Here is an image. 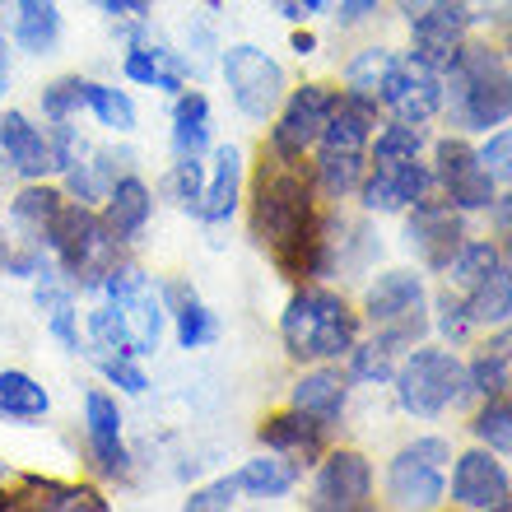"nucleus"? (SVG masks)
Instances as JSON below:
<instances>
[{
  "instance_id": "nucleus-46",
  "label": "nucleus",
  "mask_w": 512,
  "mask_h": 512,
  "mask_svg": "<svg viewBox=\"0 0 512 512\" xmlns=\"http://www.w3.org/2000/svg\"><path fill=\"white\" fill-rule=\"evenodd\" d=\"M480 163L489 168V177H494V182L512 187V126L508 122L489 131V140L480 145Z\"/></svg>"
},
{
  "instance_id": "nucleus-45",
  "label": "nucleus",
  "mask_w": 512,
  "mask_h": 512,
  "mask_svg": "<svg viewBox=\"0 0 512 512\" xmlns=\"http://www.w3.org/2000/svg\"><path fill=\"white\" fill-rule=\"evenodd\" d=\"M94 364H98V373H103L117 391H126V396H145L149 391V378H145V368H140L135 354H94Z\"/></svg>"
},
{
  "instance_id": "nucleus-49",
  "label": "nucleus",
  "mask_w": 512,
  "mask_h": 512,
  "mask_svg": "<svg viewBox=\"0 0 512 512\" xmlns=\"http://www.w3.org/2000/svg\"><path fill=\"white\" fill-rule=\"evenodd\" d=\"M94 5L112 24H135V19H149V10H154V0H94Z\"/></svg>"
},
{
  "instance_id": "nucleus-4",
  "label": "nucleus",
  "mask_w": 512,
  "mask_h": 512,
  "mask_svg": "<svg viewBox=\"0 0 512 512\" xmlns=\"http://www.w3.org/2000/svg\"><path fill=\"white\" fill-rule=\"evenodd\" d=\"M122 247L126 243L108 229V219L98 215L94 205L66 201V210H61V219H56V229H52L47 252H52V261L61 266V275H66L75 289L98 294V284L108 280V270L122 261Z\"/></svg>"
},
{
  "instance_id": "nucleus-5",
  "label": "nucleus",
  "mask_w": 512,
  "mask_h": 512,
  "mask_svg": "<svg viewBox=\"0 0 512 512\" xmlns=\"http://www.w3.org/2000/svg\"><path fill=\"white\" fill-rule=\"evenodd\" d=\"M391 382H396L401 410L415 419H443L447 410H461L475 396L466 364L452 350H438V345H415L396 364Z\"/></svg>"
},
{
  "instance_id": "nucleus-8",
  "label": "nucleus",
  "mask_w": 512,
  "mask_h": 512,
  "mask_svg": "<svg viewBox=\"0 0 512 512\" xmlns=\"http://www.w3.org/2000/svg\"><path fill=\"white\" fill-rule=\"evenodd\" d=\"M452 461L447 438H415L387 466V503L391 508H438L447 499L443 466Z\"/></svg>"
},
{
  "instance_id": "nucleus-2",
  "label": "nucleus",
  "mask_w": 512,
  "mask_h": 512,
  "mask_svg": "<svg viewBox=\"0 0 512 512\" xmlns=\"http://www.w3.org/2000/svg\"><path fill=\"white\" fill-rule=\"evenodd\" d=\"M443 108L466 135H489L512 122V61L489 42H461L443 70Z\"/></svg>"
},
{
  "instance_id": "nucleus-10",
  "label": "nucleus",
  "mask_w": 512,
  "mask_h": 512,
  "mask_svg": "<svg viewBox=\"0 0 512 512\" xmlns=\"http://www.w3.org/2000/svg\"><path fill=\"white\" fill-rule=\"evenodd\" d=\"M336 94L340 89H326V84H303V89H289L284 103L275 108L270 117V159H284V163H303L308 149H317L322 140V126L336 108Z\"/></svg>"
},
{
  "instance_id": "nucleus-37",
  "label": "nucleus",
  "mask_w": 512,
  "mask_h": 512,
  "mask_svg": "<svg viewBox=\"0 0 512 512\" xmlns=\"http://www.w3.org/2000/svg\"><path fill=\"white\" fill-rule=\"evenodd\" d=\"M471 433H475V443H480V447L512 457V396H508V391L485 396L480 415L471 419Z\"/></svg>"
},
{
  "instance_id": "nucleus-57",
  "label": "nucleus",
  "mask_w": 512,
  "mask_h": 512,
  "mask_svg": "<svg viewBox=\"0 0 512 512\" xmlns=\"http://www.w3.org/2000/svg\"><path fill=\"white\" fill-rule=\"evenodd\" d=\"M499 52L512 61V10H508V24H503V47H499Z\"/></svg>"
},
{
  "instance_id": "nucleus-44",
  "label": "nucleus",
  "mask_w": 512,
  "mask_h": 512,
  "mask_svg": "<svg viewBox=\"0 0 512 512\" xmlns=\"http://www.w3.org/2000/svg\"><path fill=\"white\" fill-rule=\"evenodd\" d=\"M168 196H173L182 210H201V196H205V163L201 159H173L168 168Z\"/></svg>"
},
{
  "instance_id": "nucleus-32",
  "label": "nucleus",
  "mask_w": 512,
  "mask_h": 512,
  "mask_svg": "<svg viewBox=\"0 0 512 512\" xmlns=\"http://www.w3.org/2000/svg\"><path fill=\"white\" fill-rule=\"evenodd\" d=\"M368 173V154H350V149H322L317 145V163H312V182L326 201H345L350 191H359Z\"/></svg>"
},
{
  "instance_id": "nucleus-43",
  "label": "nucleus",
  "mask_w": 512,
  "mask_h": 512,
  "mask_svg": "<svg viewBox=\"0 0 512 512\" xmlns=\"http://www.w3.org/2000/svg\"><path fill=\"white\" fill-rule=\"evenodd\" d=\"M429 312H433V326H438L452 345H461V340L475 336V322H471V312H466V298H461L457 289H443V294L429 303Z\"/></svg>"
},
{
  "instance_id": "nucleus-42",
  "label": "nucleus",
  "mask_w": 512,
  "mask_h": 512,
  "mask_svg": "<svg viewBox=\"0 0 512 512\" xmlns=\"http://www.w3.org/2000/svg\"><path fill=\"white\" fill-rule=\"evenodd\" d=\"M350 359V368H345V378H350V387H359V382H373V387H382V382H391V373H396V354L387 350V345H378V340H354V350L345 354Z\"/></svg>"
},
{
  "instance_id": "nucleus-29",
  "label": "nucleus",
  "mask_w": 512,
  "mask_h": 512,
  "mask_svg": "<svg viewBox=\"0 0 512 512\" xmlns=\"http://www.w3.org/2000/svg\"><path fill=\"white\" fill-rule=\"evenodd\" d=\"M238 489L252 494V499H284V494H294V485L303 480V466L280 452H261V457L243 461L238 471H233Z\"/></svg>"
},
{
  "instance_id": "nucleus-41",
  "label": "nucleus",
  "mask_w": 512,
  "mask_h": 512,
  "mask_svg": "<svg viewBox=\"0 0 512 512\" xmlns=\"http://www.w3.org/2000/svg\"><path fill=\"white\" fill-rule=\"evenodd\" d=\"M396 61H401V52H391V47H364V52H359L350 66H345V84H350L354 94L378 98Z\"/></svg>"
},
{
  "instance_id": "nucleus-25",
  "label": "nucleus",
  "mask_w": 512,
  "mask_h": 512,
  "mask_svg": "<svg viewBox=\"0 0 512 512\" xmlns=\"http://www.w3.org/2000/svg\"><path fill=\"white\" fill-rule=\"evenodd\" d=\"M98 215L108 219V229L117 233L126 247H131V243H140V238H145L149 219H154V191H149L135 173H126V177H117V182H112V191L103 196V210H98Z\"/></svg>"
},
{
  "instance_id": "nucleus-30",
  "label": "nucleus",
  "mask_w": 512,
  "mask_h": 512,
  "mask_svg": "<svg viewBox=\"0 0 512 512\" xmlns=\"http://www.w3.org/2000/svg\"><path fill=\"white\" fill-rule=\"evenodd\" d=\"M52 410V391L24 368H0V419L5 424H38Z\"/></svg>"
},
{
  "instance_id": "nucleus-17",
  "label": "nucleus",
  "mask_w": 512,
  "mask_h": 512,
  "mask_svg": "<svg viewBox=\"0 0 512 512\" xmlns=\"http://www.w3.org/2000/svg\"><path fill=\"white\" fill-rule=\"evenodd\" d=\"M466 33H471V14H466V5H461V0H438L433 10H424L419 19H410V56L443 75V70L452 66V56L461 52Z\"/></svg>"
},
{
  "instance_id": "nucleus-14",
  "label": "nucleus",
  "mask_w": 512,
  "mask_h": 512,
  "mask_svg": "<svg viewBox=\"0 0 512 512\" xmlns=\"http://www.w3.org/2000/svg\"><path fill=\"white\" fill-rule=\"evenodd\" d=\"M378 103L391 112V122H410V126H429L443 112V75L429 70L415 56H401L391 66L387 84H382Z\"/></svg>"
},
{
  "instance_id": "nucleus-23",
  "label": "nucleus",
  "mask_w": 512,
  "mask_h": 512,
  "mask_svg": "<svg viewBox=\"0 0 512 512\" xmlns=\"http://www.w3.org/2000/svg\"><path fill=\"white\" fill-rule=\"evenodd\" d=\"M289 405L303 410V415H312V419H322L326 429H331V424L345 419V405H350V378L331 364H312L308 373L294 382Z\"/></svg>"
},
{
  "instance_id": "nucleus-18",
  "label": "nucleus",
  "mask_w": 512,
  "mask_h": 512,
  "mask_svg": "<svg viewBox=\"0 0 512 512\" xmlns=\"http://www.w3.org/2000/svg\"><path fill=\"white\" fill-rule=\"evenodd\" d=\"M84 438H89L94 466L108 480H126L131 475V452H126V438H122V405L103 387L84 391Z\"/></svg>"
},
{
  "instance_id": "nucleus-51",
  "label": "nucleus",
  "mask_w": 512,
  "mask_h": 512,
  "mask_svg": "<svg viewBox=\"0 0 512 512\" xmlns=\"http://www.w3.org/2000/svg\"><path fill=\"white\" fill-rule=\"evenodd\" d=\"M489 219H494V233H499V247L512 252V191H503V196L489 201Z\"/></svg>"
},
{
  "instance_id": "nucleus-47",
  "label": "nucleus",
  "mask_w": 512,
  "mask_h": 512,
  "mask_svg": "<svg viewBox=\"0 0 512 512\" xmlns=\"http://www.w3.org/2000/svg\"><path fill=\"white\" fill-rule=\"evenodd\" d=\"M47 140H52V173H70V168L89 154L84 135L75 131L70 122H52V126H47Z\"/></svg>"
},
{
  "instance_id": "nucleus-26",
  "label": "nucleus",
  "mask_w": 512,
  "mask_h": 512,
  "mask_svg": "<svg viewBox=\"0 0 512 512\" xmlns=\"http://www.w3.org/2000/svg\"><path fill=\"white\" fill-rule=\"evenodd\" d=\"M163 294V308H168V317H173V336L182 350H205V345H215L219 340V317L210 312V303H205L191 284H168V289H159Z\"/></svg>"
},
{
  "instance_id": "nucleus-16",
  "label": "nucleus",
  "mask_w": 512,
  "mask_h": 512,
  "mask_svg": "<svg viewBox=\"0 0 512 512\" xmlns=\"http://www.w3.org/2000/svg\"><path fill=\"white\" fill-rule=\"evenodd\" d=\"M452 503L466 512L512 508V480L489 447H471V452L457 457V466H452Z\"/></svg>"
},
{
  "instance_id": "nucleus-19",
  "label": "nucleus",
  "mask_w": 512,
  "mask_h": 512,
  "mask_svg": "<svg viewBox=\"0 0 512 512\" xmlns=\"http://www.w3.org/2000/svg\"><path fill=\"white\" fill-rule=\"evenodd\" d=\"M0 163L24 182H42L52 173V140L19 108H0Z\"/></svg>"
},
{
  "instance_id": "nucleus-24",
  "label": "nucleus",
  "mask_w": 512,
  "mask_h": 512,
  "mask_svg": "<svg viewBox=\"0 0 512 512\" xmlns=\"http://www.w3.org/2000/svg\"><path fill=\"white\" fill-rule=\"evenodd\" d=\"M66 191L61 187H47V182H24L19 196L10 201V224L19 229V243H38L47 247L52 243V229L61 210H66Z\"/></svg>"
},
{
  "instance_id": "nucleus-21",
  "label": "nucleus",
  "mask_w": 512,
  "mask_h": 512,
  "mask_svg": "<svg viewBox=\"0 0 512 512\" xmlns=\"http://www.w3.org/2000/svg\"><path fill=\"white\" fill-rule=\"evenodd\" d=\"M261 447L266 452H280V457L298 461V466H312V461L326 452V424L322 419L303 415V410H280V415H266L261 419V429H256Z\"/></svg>"
},
{
  "instance_id": "nucleus-9",
  "label": "nucleus",
  "mask_w": 512,
  "mask_h": 512,
  "mask_svg": "<svg viewBox=\"0 0 512 512\" xmlns=\"http://www.w3.org/2000/svg\"><path fill=\"white\" fill-rule=\"evenodd\" d=\"M98 294L122 308L126 331H131V345L140 359L159 350L163 326H168V308H163L159 284L149 280L145 270L135 266V261H117V266L108 270V280L98 284Z\"/></svg>"
},
{
  "instance_id": "nucleus-27",
  "label": "nucleus",
  "mask_w": 512,
  "mask_h": 512,
  "mask_svg": "<svg viewBox=\"0 0 512 512\" xmlns=\"http://www.w3.org/2000/svg\"><path fill=\"white\" fill-rule=\"evenodd\" d=\"M210 98L201 89H182L173 98V159H205V149H210Z\"/></svg>"
},
{
  "instance_id": "nucleus-22",
  "label": "nucleus",
  "mask_w": 512,
  "mask_h": 512,
  "mask_svg": "<svg viewBox=\"0 0 512 512\" xmlns=\"http://www.w3.org/2000/svg\"><path fill=\"white\" fill-rule=\"evenodd\" d=\"M238 205H243V149L215 145L210 149V168H205V196H201L196 219L224 224V219H233Z\"/></svg>"
},
{
  "instance_id": "nucleus-52",
  "label": "nucleus",
  "mask_w": 512,
  "mask_h": 512,
  "mask_svg": "<svg viewBox=\"0 0 512 512\" xmlns=\"http://www.w3.org/2000/svg\"><path fill=\"white\" fill-rule=\"evenodd\" d=\"M378 5H382V0H340V14H336V19L345 28H354V24H364L368 14H378Z\"/></svg>"
},
{
  "instance_id": "nucleus-48",
  "label": "nucleus",
  "mask_w": 512,
  "mask_h": 512,
  "mask_svg": "<svg viewBox=\"0 0 512 512\" xmlns=\"http://www.w3.org/2000/svg\"><path fill=\"white\" fill-rule=\"evenodd\" d=\"M238 494H243V489H238V480H233V475H224V480H215V485L191 489L182 508H187V512H229L233 503H238Z\"/></svg>"
},
{
  "instance_id": "nucleus-3",
  "label": "nucleus",
  "mask_w": 512,
  "mask_h": 512,
  "mask_svg": "<svg viewBox=\"0 0 512 512\" xmlns=\"http://www.w3.org/2000/svg\"><path fill=\"white\" fill-rule=\"evenodd\" d=\"M359 312L336 294V289H322V284H298L294 298L284 303L280 317V340L284 354L294 364H336L354 350L359 340Z\"/></svg>"
},
{
  "instance_id": "nucleus-6",
  "label": "nucleus",
  "mask_w": 512,
  "mask_h": 512,
  "mask_svg": "<svg viewBox=\"0 0 512 512\" xmlns=\"http://www.w3.org/2000/svg\"><path fill=\"white\" fill-rule=\"evenodd\" d=\"M364 322L373 331V340L387 345L391 354L415 350L419 340L433 331L424 280H419L415 270H382L364 294Z\"/></svg>"
},
{
  "instance_id": "nucleus-20",
  "label": "nucleus",
  "mask_w": 512,
  "mask_h": 512,
  "mask_svg": "<svg viewBox=\"0 0 512 512\" xmlns=\"http://www.w3.org/2000/svg\"><path fill=\"white\" fill-rule=\"evenodd\" d=\"M122 75L131 84H140V89H159V94H182L187 89V75H196V66H191L182 52H173V47H163V42H126V56H122Z\"/></svg>"
},
{
  "instance_id": "nucleus-31",
  "label": "nucleus",
  "mask_w": 512,
  "mask_h": 512,
  "mask_svg": "<svg viewBox=\"0 0 512 512\" xmlns=\"http://www.w3.org/2000/svg\"><path fill=\"white\" fill-rule=\"evenodd\" d=\"M461 298H466V312H471L475 331H480V326H489V331H494V326H508L512 322V261L508 256Z\"/></svg>"
},
{
  "instance_id": "nucleus-36",
  "label": "nucleus",
  "mask_w": 512,
  "mask_h": 512,
  "mask_svg": "<svg viewBox=\"0 0 512 512\" xmlns=\"http://www.w3.org/2000/svg\"><path fill=\"white\" fill-rule=\"evenodd\" d=\"M84 108L98 117V126H108V131L117 135H131L135 122H140V112H135L131 94L126 89H117V84H98L89 80V94H84Z\"/></svg>"
},
{
  "instance_id": "nucleus-15",
  "label": "nucleus",
  "mask_w": 512,
  "mask_h": 512,
  "mask_svg": "<svg viewBox=\"0 0 512 512\" xmlns=\"http://www.w3.org/2000/svg\"><path fill=\"white\" fill-rule=\"evenodd\" d=\"M433 191V168L424 159H396V163H368L359 182V201L368 215H396L424 201Z\"/></svg>"
},
{
  "instance_id": "nucleus-28",
  "label": "nucleus",
  "mask_w": 512,
  "mask_h": 512,
  "mask_svg": "<svg viewBox=\"0 0 512 512\" xmlns=\"http://www.w3.org/2000/svg\"><path fill=\"white\" fill-rule=\"evenodd\" d=\"M14 42L28 56H47L61 42V0H14Z\"/></svg>"
},
{
  "instance_id": "nucleus-33",
  "label": "nucleus",
  "mask_w": 512,
  "mask_h": 512,
  "mask_svg": "<svg viewBox=\"0 0 512 512\" xmlns=\"http://www.w3.org/2000/svg\"><path fill=\"white\" fill-rule=\"evenodd\" d=\"M466 373H471L475 396H499V391H508L512 387V331L485 340V345L475 350V359L466 364Z\"/></svg>"
},
{
  "instance_id": "nucleus-34",
  "label": "nucleus",
  "mask_w": 512,
  "mask_h": 512,
  "mask_svg": "<svg viewBox=\"0 0 512 512\" xmlns=\"http://www.w3.org/2000/svg\"><path fill=\"white\" fill-rule=\"evenodd\" d=\"M503 261V247L499 243H485V238H466L461 243V252L447 261V289H457V294H466V289H475V284L485 280L489 270Z\"/></svg>"
},
{
  "instance_id": "nucleus-58",
  "label": "nucleus",
  "mask_w": 512,
  "mask_h": 512,
  "mask_svg": "<svg viewBox=\"0 0 512 512\" xmlns=\"http://www.w3.org/2000/svg\"><path fill=\"white\" fill-rule=\"evenodd\" d=\"M5 89H10V75H0V108H5Z\"/></svg>"
},
{
  "instance_id": "nucleus-56",
  "label": "nucleus",
  "mask_w": 512,
  "mask_h": 512,
  "mask_svg": "<svg viewBox=\"0 0 512 512\" xmlns=\"http://www.w3.org/2000/svg\"><path fill=\"white\" fill-rule=\"evenodd\" d=\"M0 75H10V38H5V28H0Z\"/></svg>"
},
{
  "instance_id": "nucleus-35",
  "label": "nucleus",
  "mask_w": 512,
  "mask_h": 512,
  "mask_svg": "<svg viewBox=\"0 0 512 512\" xmlns=\"http://www.w3.org/2000/svg\"><path fill=\"white\" fill-rule=\"evenodd\" d=\"M24 489L33 494V503L47 512H108V499L89 485H56V480H33V475H28Z\"/></svg>"
},
{
  "instance_id": "nucleus-1",
  "label": "nucleus",
  "mask_w": 512,
  "mask_h": 512,
  "mask_svg": "<svg viewBox=\"0 0 512 512\" xmlns=\"http://www.w3.org/2000/svg\"><path fill=\"white\" fill-rule=\"evenodd\" d=\"M252 238L289 280H322L326 215L317 205V182L298 173V163L270 159L256 173L252 191Z\"/></svg>"
},
{
  "instance_id": "nucleus-11",
  "label": "nucleus",
  "mask_w": 512,
  "mask_h": 512,
  "mask_svg": "<svg viewBox=\"0 0 512 512\" xmlns=\"http://www.w3.org/2000/svg\"><path fill=\"white\" fill-rule=\"evenodd\" d=\"M433 187L443 191V201L457 205L461 215L489 210V201L499 196V182L480 163V149L471 140H461V135H443L433 145Z\"/></svg>"
},
{
  "instance_id": "nucleus-7",
  "label": "nucleus",
  "mask_w": 512,
  "mask_h": 512,
  "mask_svg": "<svg viewBox=\"0 0 512 512\" xmlns=\"http://www.w3.org/2000/svg\"><path fill=\"white\" fill-rule=\"evenodd\" d=\"M219 70H224V84H229L233 108L243 112L247 122H270L275 108L284 103V94H289L284 66L270 52L252 47V42L224 47V52H219Z\"/></svg>"
},
{
  "instance_id": "nucleus-12",
  "label": "nucleus",
  "mask_w": 512,
  "mask_h": 512,
  "mask_svg": "<svg viewBox=\"0 0 512 512\" xmlns=\"http://www.w3.org/2000/svg\"><path fill=\"white\" fill-rule=\"evenodd\" d=\"M373 503V466H368L364 452L354 447H336L317 461V475H312V494L308 508L312 512H359Z\"/></svg>"
},
{
  "instance_id": "nucleus-50",
  "label": "nucleus",
  "mask_w": 512,
  "mask_h": 512,
  "mask_svg": "<svg viewBox=\"0 0 512 512\" xmlns=\"http://www.w3.org/2000/svg\"><path fill=\"white\" fill-rule=\"evenodd\" d=\"M336 0H275V14L289 19V24H308L312 14H326Z\"/></svg>"
},
{
  "instance_id": "nucleus-40",
  "label": "nucleus",
  "mask_w": 512,
  "mask_h": 512,
  "mask_svg": "<svg viewBox=\"0 0 512 512\" xmlns=\"http://www.w3.org/2000/svg\"><path fill=\"white\" fill-rule=\"evenodd\" d=\"M84 94H89V80H84V75H56L52 84H42L38 108L47 122H75L84 112Z\"/></svg>"
},
{
  "instance_id": "nucleus-13",
  "label": "nucleus",
  "mask_w": 512,
  "mask_h": 512,
  "mask_svg": "<svg viewBox=\"0 0 512 512\" xmlns=\"http://www.w3.org/2000/svg\"><path fill=\"white\" fill-rule=\"evenodd\" d=\"M461 243H466V219H461L457 205L429 201V196L410 205V215H405V247L429 270L443 275L447 261L461 252Z\"/></svg>"
},
{
  "instance_id": "nucleus-55",
  "label": "nucleus",
  "mask_w": 512,
  "mask_h": 512,
  "mask_svg": "<svg viewBox=\"0 0 512 512\" xmlns=\"http://www.w3.org/2000/svg\"><path fill=\"white\" fill-rule=\"evenodd\" d=\"M312 47H317V38H312V33H294V52L298 56H312Z\"/></svg>"
},
{
  "instance_id": "nucleus-39",
  "label": "nucleus",
  "mask_w": 512,
  "mask_h": 512,
  "mask_svg": "<svg viewBox=\"0 0 512 512\" xmlns=\"http://www.w3.org/2000/svg\"><path fill=\"white\" fill-rule=\"evenodd\" d=\"M429 145L424 126H410V122H391L382 131H373L368 140V163H396V159H419Z\"/></svg>"
},
{
  "instance_id": "nucleus-38",
  "label": "nucleus",
  "mask_w": 512,
  "mask_h": 512,
  "mask_svg": "<svg viewBox=\"0 0 512 512\" xmlns=\"http://www.w3.org/2000/svg\"><path fill=\"white\" fill-rule=\"evenodd\" d=\"M84 331H89V345H94V354H135L131 345V331H126V317L117 303H98L89 317H84ZM140 359V354H135Z\"/></svg>"
},
{
  "instance_id": "nucleus-53",
  "label": "nucleus",
  "mask_w": 512,
  "mask_h": 512,
  "mask_svg": "<svg viewBox=\"0 0 512 512\" xmlns=\"http://www.w3.org/2000/svg\"><path fill=\"white\" fill-rule=\"evenodd\" d=\"M466 5V14H471V24H480V19H494V14H508L512 0H461Z\"/></svg>"
},
{
  "instance_id": "nucleus-54",
  "label": "nucleus",
  "mask_w": 512,
  "mask_h": 512,
  "mask_svg": "<svg viewBox=\"0 0 512 512\" xmlns=\"http://www.w3.org/2000/svg\"><path fill=\"white\" fill-rule=\"evenodd\" d=\"M391 5H396V14H401L405 24H410V19H419L424 10H433L438 0H391Z\"/></svg>"
}]
</instances>
